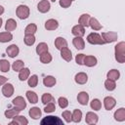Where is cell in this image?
Masks as SVG:
<instances>
[{"instance_id":"obj_1","label":"cell","mask_w":125,"mask_h":125,"mask_svg":"<svg viewBox=\"0 0 125 125\" xmlns=\"http://www.w3.org/2000/svg\"><path fill=\"white\" fill-rule=\"evenodd\" d=\"M114 54L115 60L118 62L123 63L125 62V42L121 41L116 44V46L114 47Z\"/></svg>"},{"instance_id":"obj_2","label":"cell","mask_w":125,"mask_h":125,"mask_svg":"<svg viewBox=\"0 0 125 125\" xmlns=\"http://www.w3.org/2000/svg\"><path fill=\"white\" fill-rule=\"evenodd\" d=\"M40 124L41 125H63V122L58 116L49 115V116L44 117L40 121Z\"/></svg>"},{"instance_id":"obj_3","label":"cell","mask_w":125,"mask_h":125,"mask_svg":"<svg viewBox=\"0 0 125 125\" xmlns=\"http://www.w3.org/2000/svg\"><path fill=\"white\" fill-rule=\"evenodd\" d=\"M16 14H17L19 19L25 20V19H27L29 17L30 10L26 5H19L17 10H16Z\"/></svg>"},{"instance_id":"obj_4","label":"cell","mask_w":125,"mask_h":125,"mask_svg":"<svg viewBox=\"0 0 125 125\" xmlns=\"http://www.w3.org/2000/svg\"><path fill=\"white\" fill-rule=\"evenodd\" d=\"M87 41L92 45H103L104 44L102 36L97 32H91L87 36Z\"/></svg>"},{"instance_id":"obj_5","label":"cell","mask_w":125,"mask_h":125,"mask_svg":"<svg viewBox=\"0 0 125 125\" xmlns=\"http://www.w3.org/2000/svg\"><path fill=\"white\" fill-rule=\"evenodd\" d=\"M101 36H102V38H103V40H104V43H112V42H115V41H117V38H118L117 33L114 32V31L103 32Z\"/></svg>"},{"instance_id":"obj_6","label":"cell","mask_w":125,"mask_h":125,"mask_svg":"<svg viewBox=\"0 0 125 125\" xmlns=\"http://www.w3.org/2000/svg\"><path fill=\"white\" fill-rule=\"evenodd\" d=\"M2 94H3V96L6 97V98L12 97L13 94H14V86H13V84L6 82V83L3 85V87H2Z\"/></svg>"},{"instance_id":"obj_7","label":"cell","mask_w":125,"mask_h":125,"mask_svg":"<svg viewBox=\"0 0 125 125\" xmlns=\"http://www.w3.org/2000/svg\"><path fill=\"white\" fill-rule=\"evenodd\" d=\"M12 102H13V104H14L16 107L20 108L21 110H22V109H24V108L26 107V102H25V100H24L21 96L16 97Z\"/></svg>"},{"instance_id":"obj_8","label":"cell","mask_w":125,"mask_h":125,"mask_svg":"<svg viewBox=\"0 0 125 125\" xmlns=\"http://www.w3.org/2000/svg\"><path fill=\"white\" fill-rule=\"evenodd\" d=\"M115 104H116V101L113 97L108 96L104 99V106L106 110H111L115 106Z\"/></svg>"},{"instance_id":"obj_9","label":"cell","mask_w":125,"mask_h":125,"mask_svg":"<svg viewBox=\"0 0 125 125\" xmlns=\"http://www.w3.org/2000/svg\"><path fill=\"white\" fill-rule=\"evenodd\" d=\"M98 120H99V116L93 112V111H89L86 113V117H85V121L87 124L89 125H93V124H96L98 123Z\"/></svg>"},{"instance_id":"obj_10","label":"cell","mask_w":125,"mask_h":125,"mask_svg":"<svg viewBox=\"0 0 125 125\" xmlns=\"http://www.w3.org/2000/svg\"><path fill=\"white\" fill-rule=\"evenodd\" d=\"M50 8H51V5H50V2L48 0H42L37 5V10L40 13H43V14L49 12L50 11Z\"/></svg>"},{"instance_id":"obj_11","label":"cell","mask_w":125,"mask_h":125,"mask_svg":"<svg viewBox=\"0 0 125 125\" xmlns=\"http://www.w3.org/2000/svg\"><path fill=\"white\" fill-rule=\"evenodd\" d=\"M71 33L74 35V36H77V37H82L84 34H85V27L81 24H76L72 27L71 29Z\"/></svg>"},{"instance_id":"obj_12","label":"cell","mask_w":125,"mask_h":125,"mask_svg":"<svg viewBox=\"0 0 125 125\" xmlns=\"http://www.w3.org/2000/svg\"><path fill=\"white\" fill-rule=\"evenodd\" d=\"M6 53H7V55H8L10 58H15V57H17V56L19 55L20 49H19V47H18L16 44H12V45H10V46L6 49Z\"/></svg>"},{"instance_id":"obj_13","label":"cell","mask_w":125,"mask_h":125,"mask_svg":"<svg viewBox=\"0 0 125 125\" xmlns=\"http://www.w3.org/2000/svg\"><path fill=\"white\" fill-rule=\"evenodd\" d=\"M74 80L77 84H80V85L86 84V82L88 81V75L85 72H78L75 74Z\"/></svg>"},{"instance_id":"obj_14","label":"cell","mask_w":125,"mask_h":125,"mask_svg":"<svg viewBox=\"0 0 125 125\" xmlns=\"http://www.w3.org/2000/svg\"><path fill=\"white\" fill-rule=\"evenodd\" d=\"M77 101L81 105H86L89 102V94L85 91H82L78 93L77 95Z\"/></svg>"},{"instance_id":"obj_15","label":"cell","mask_w":125,"mask_h":125,"mask_svg":"<svg viewBox=\"0 0 125 125\" xmlns=\"http://www.w3.org/2000/svg\"><path fill=\"white\" fill-rule=\"evenodd\" d=\"M11 124H16V125H27L28 120L23 116V115H16L13 120L11 121Z\"/></svg>"},{"instance_id":"obj_16","label":"cell","mask_w":125,"mask_h":125,"mask_svg":"<svg viewBox=\"0 0 125 125\" xmlns=\"http://www.w3.org/2000/svg\"><path fill=\"white\" fill-rule=\"evenodd\" d=\"M97 62H98L97 58L94 57V56L89 55V56H85V58H84V63L83 64H85L88 67H93V66H95L97 64Z\"/></svg>"},{"instance_id":"obj_17","label":"cell","mask_w":125,"mask_h":125,"mask_svg":"<svg viewBox=\"0 0 125 125\" xmlns=\"http://www.w3.org/2000/svg\"><path fill=\"white\" fill-rule=\"evenodd\" d=\"M59 27V22L55 19H50L45 22V28L47 30H55Z\"/></svg>"},{"instance_id":"obj_18","label":"cell","mask_w":125,"mask_h":125,"mask_svg":"<svg viewBox=\"0 0 125 125\" xmlns=\"http://www.w3.org/2000/svg\"><path fill=\"white\" fill-rule=\"evenodd\" d=\"M72 44L73 46L77 49V50H83L84 47H85V42H84V39L82 37H77L75 36L73 39H72Z\"/></svg>"},{"instance_id":"obj_19","label":"cell","mask_w":125,"mask_h":125,"mask_svg":"<svg viewBox=\"0 0 125 125\" xmlns=\"http://www.w3.org/2000/svg\"><path fill=\"white\" fill-rule=\"evenodd\" d=\"M60 51H61V57H62L64 61L70 62V61L72 60V53H71V51H70L67 47L61 49Z\"/></svg>"},{"instance_id":"obj_20","label":"cell","mask_w":125,"mask_h":125,"mask_svg":"<svg viewBox=\"0 0 125 125\" xmlns=\"http://www.w3.org/2000/svg\"><path fill=\"white\" fill-rule=\"evenodd\" d=\"M41 109L39 108V107H37V106H33V107H31L30 109H29V111H28V114H29V116L32 118V119H34V120H36V119H39L40 117H41Z\"/></svg>"},{"instance_id":"obj_21","label":"cell","mask_w":125,"mask_h":125,"mask_svg":"<svg viewBox=\"0 0 125 125\" xmlns=\"http://www.w3.org/2000/svg\"><path fill=\"white\" fill-rule=\"evenodd\" d=\"M21 111V110L20 108H18V107L15 106L14 108L7 109V110L4 112V114H5V117H6V118H8V119H12V118H14L16 115H18Z\"/></svg>"},{"instance_id":"obj_22","label":"cell","mask_w":125,"mask_h":125,"mask_svg":"<svg viewBox=\"0 0 125 125\" xmlns=\"http://www.w3.org/2000/svg\"><path fill=\"white\" fill-rule=\"evenodd\" d=\"M113 116H114V119H115L116 121H119V122L124 121V120H125V108H124V107L118 108V109L114 112Z\"/></svg>"},{"instance_id":"obj_23","label":"cell","mask_w":125,"mask_h":125,"mask_svg":"<svg viewBox=\"0 0 125 125\" xmlns=\"http://www.w3.org/2000/svg\"><path fill=\"white\" fill-rule=\"evenodd\" d=\"M55 47L58 50H61L62 48L67 47V41L63 37H57L55 39Z\"/></svg>"},{"instance_id":"obj_24","label":"cell","mask_w":125,"mask_h":125,"mask_svg":"<svg viewBox=\"0 0 125 125\" xmlns=\"http://www.w3.org/2000/svg\"><path fill=\"white\" fill-rule=\"evenodd\" d=\"M29 75H30V70L28 67H22L19 71V79L21 81H24V80L28 79Z\"/></svg>"},{"instance_id":"obj_25","label":"cell","mask_w":125,"mask_h":125,"mask_svg":"<svg viewBox=\"0 0 125 125\" xmlns=\"http://www.w3.org/2000/svg\"><path fill=\"white\" fill-rule=\"evenodd\" d=\"M56 82H57L56 78L52 75H47L43 78V84L46 87H53V86H55Z\"/></svg>"},{"instance_id":"obj_26","label":"cell","mask_w":125,"mask_h":125,"mask_svg":"<svg viewBox=\"0 0 125 125\" xmlns=\"http://www.w3.org/2000/svg\"><path fill=\"white\" fill-rule=\"evenodd\" d=\"M90 15L88 14H82L78 20V22L79 24L83 25L84 27H88L89 26V21H90Z\"/></svg>"},{"instance_id":"obj_27","label":"cell","mask_w":125,"mask_h":125,"mask_svg":"<svg viewBox=\"0 0 125 125\" xmlns=\"http://www.w3.org/2000/svg\"><path fill=\"white\" fill-rule=\"evenodd\" d=\"M89 26H91V28L93 30H101L102 29V24L99 22V21L96 18H90V21H89Z\"/></svg>"},{"instance_id":"obj_28","label":"cell","mask_w":125,"mask_h":125,"mask_svg":"<svg viewBox=\"0 0 125 125\" xmlns=\"http://www.w3.org/2000/svg\"><path fill=\"white\" fill-rule=\"evenodd\" d=\"M17 28V21L14 20V19H9L7 20L6 21V24H5V29L6 31H13Z\"/></svg>"},{"instance_id":"obj_29","label":"cell","mask_w":125,"mask_h":125,"mask_svg":"<svg viewBox=\"0 0 125 125\" xmlns=\"http://www.w3.org/2000/svg\"><path fill=\"white\" fill-rule=\"evenodd\" d=\"M13 39V34L9 31L0 32V42L1 43H7Z\"/></svg>"},{"instance_id":"obj_30","label":"cell","mask_w":125,"mask_h":125,"mask_svg":"<svg viewBox=\"0 0 125 125\" xmlns=\"http://www.w3.org/2000/svg\"><path fill=\"white\" fill-rule=\"evenodd\" d=\"M106 77H107V79L116 81V80H118L119 77H120V72H119V70H117V69H111V70H109V71L107 72Z\"/></svg>"},{"instance_id":"obj_31","label":"cell","mask_w":125,"mask_h":125,"mask_svg":"<svg viewBox=\"0 0 125 125\" xmlns=\"http://www.w3.org/2000/svg\"><path fill=\"white\" fill-rule=\"evenodd\" d=\"M26 98L30 104H36L38 102V96L33 91H26Z\"/></svg>"},{"instance_id":"obj_32","label":"cell","mask_w":125,"mask_h":125,"mask_svg":"<svg viewBox=\"0 0 125 125\" xmlns=\"http://www.w3.org/2000/svg\"><path fill=\"white\" fill-rule=\"evenodd\" d=\"M48 49H49V47H48L47 43L41 42V43H39V44L37 45V47H36V53H37V55L40 56L41 54H43V53H45V52H48Z\"/></svg>"},{"instance_id":"obj_33","label":"cell","mask_w":125,"mask_h":125,"mask_svg":"<svg viewBox=\"0 0 125 125\" xmlns=\"http://www.w3.org/2000/svg\"><path fill=\"white\" fill-rule=\"evenodd\" d=\"M39 58H40V62L42 63H49V62H52V59H53L52 58V55L49 52H45V53L41 54Z\"/></svg>"},{"instance_id":"obj_34","label":"cell","mask_w":125,"mask_h":125,"mask_svg":"<svg viewBox=\"0 0 125 125\" xmlns=\"http://www.w3.org/2000/svg\"><path fill=\"white\" fill-rule=\"evenodd\" d=\"M24 44L27 46H32L35 43V36L34 34H25L23 38Z\"/></svg>"},{"instance_id":"obj_35","label":"cell","mask_w":125,"mask_h":125,"mask_svg":"<svg viewBox=\"0 0 125 125\" xmlns=\"http://www.w3.org/2000/svg\"><path fill=\"white\" fill-rule=\"evenodd\" d=\"M27 84H28V86L31 87V88L36 87L37 84H38V76H37L36 74H33V75L29 76L28 79H27Z\"/></svg>"},{"instance_id":"obj_36","label":"cell","mask_w":125,"mask_h":125,"mask_svg":"<svg viewBox=\"0 0 125 125\" xmlns=\"http://www.w3.org/2000/svg\"><path fill=\"white\" fill-rule=\"evenodd\" d=\"M10 66H11L10 62L7 60H5V59L0 60V70L2 72H8L10 69Z\"/></svg>"},{"instance_id":"obj_37","label":"cell","mask_w":125,"mask_h":125,"mask_svg":"<svg viewBox=\"0 0 125 125\" xmlns=\"http://www.w3.org/2000/svg\"><path fill=\"white\" fill-rule=\"evenodd\" d=\"M41 102H42V104H47L48 103L55 102V99H54V97H53L51 94H49V93H44V94L42 95V97H41Z\"/></svg>"},{"instance_id":"obj_38","label":"cell","mask_w":125,"mask_h":125,"mask_svg":"<svg viewBox=\"0 0 125 125\" xmlns=\"http://www.w3.org/2000/svg\"><path fill=\"white\" fill-rule=\"evenodd\" d=\"M81 118H82V111L80 109H74L72 112V121L78 123L81 121Z\"/></svg>"},{"instance_id":"obj_39","label":"cell","mask_w":125,"mask_h":125,"mask_svg":"<svg viewBox=\"0 0 125 125\" xmlns=\"http://www.w3.org/2000/svg\"><path fill=\"white\" fill-rule=\"evenodd\" d=\"M22 67H24V62L22 61H21V60H18L16 62H14L13 64H12L13 70L14 71H17V72H19Z\"/></svg>"},{"instance_id":"obj_40","label":"cell","mask_w":125,"mask_h":125,"mask_svg":"<svg viewBox=\"0 0 125 125\" xmlns=\"http://www.w3.org/2000/svg\"><path fill=\"white\" fill-rule=\"evenodd\" d=\"M36 31H37V25L35 23H29L24 29V34H34Z\"/></svg>"},{"instance_id":"obj_41","label":"cell","mask_w":125,"mask_h":125,"mask_svg":"<svg viewBox=\"0 0 125 125\" xmlns=\"http://www.w3.org/2000/svg\"><path fill=\"white\" fill-rule=\"evenodd\" d=\"M90 106L94 110H100L102 107V103L99 99H93L92 102L90 103Z\"/></svg>"},{"instance_id":"obj_42","label":"cell","mask_w":125,"mask_h":125,"mask_svg":"<svg viewBox=\"0 0 125 125\" xmlns=\"http://www.w3.org/2000/svg\"><path fill=\"white\" fill-rule=\"evenodd\" d=\"M104 87L107 91H113L115 88H116V84H115V81L113 80H110V79H106L104 81Z\"/></svg>"},{"instance_id":"obj_43","label":"cell","mask_w":125,"mask_h":125,"mask_svg":"<svg viewBox=\"0 0 125 125\" xmlns=\"http://www.w3.org/2000/svg\"><path fill=\"white\" fill-rule=\"evenodd\" d=\"M55 110H56V104L54 102H51V103H48L47 104H45L44 111L46 113H51V112H54Z\"/></svg>"},{"instance_id":"obj_44","label":"cell","mask_w":125,"mask_h":125,"mask_svg":"<svg viewBox=\"0 0 125 125\" xmlns=\"http://www.w3.org/2000/svg\"><path fill=\"white\" fill-rule=\"evenodd\" d=\"M62 116L63 117L64 121L67 122V123H70V122L72 121V113H71L69 110H64V111H62Z\"/></svg>"},{"instance_id":"obj_45","label":"cell","mask_w":125,"mask_h":125,"mask_svg":"<svg viewBox=\"0 0 125 125\" xmlns=\"http://www.w3.org/2000/svg\"><path fill=\"white\" fill-rule=\"evenodd\" d=\"M58 104H59L61 108H65L68 105V100L64 97H60L58 100Z\"/></svg>"},{"instance_id":"obj_46","label":"cell","mask_w":125,"mask_h":125,"mask_svg":"<svg viewBox=\"0 0 125 125\" xmlns=\"http://www.w3.org/2000/svg\"><path fill=\"white\" fill-rule=\"evenodd\" d=\"M84 58H85V55L84 54H78V55H76V57H75L76 63L79 64V65H82L84 63Z\"/></svg>"},{"instance_id":"obj_47","label":"cell","mask_w":125,"mask_h":125,"mask_svg":"<svg viewBox=\"0 0 125 125\" xmlns=\"http://www.w3.org/2000/svg\"><path fill=\"white\" fill-rule=\"evenodd\" d=\"M71 3H72V0H60V2H59L60 6L62 7V8H64V9L70 7Z\"/></svg>"},{"instance_id":"obj_48","label":"cell","mask_w":125,"mask_h":125,"mask_svg":"<svg viewBox=\"0 0 125 125\" xmlns=\"http://www.w3.org/2000/svg\"><path fill=\"white\" fill-rule=\"evenodd\" d=\"M8 81V78L7 77H5V76H2V75H0V86H2V85H4L6 82Z\"/></svg>"},{"instance_id":"obj_49","label":"cell","mask_w":125,"mask_h":125,"mask_svg":"<svg viewBox=\"0 0 125 125\" xmlns=\"http://www.w3.org/2000/svg\"><path fill=\"white\" fill-rule=\"evenodd\" d=\"M4 11H5V10H4V7H3V6H0V16L4 13Z\"/></svg>"},{"instance_id":"obj_50","label":"cell","mask_w":125,"mask_h":125,"mask_svg":"<svg viewBox=\"0 0 125 125\" xmlns=\"http://www.w3.org/2000/svg\"><path fill=\"white\" fill-rule=\"evenodd\" d=\"M2 21H2V19L0 18V28H1V26H2Z\"/></svg>"},{"instance_id":"obj_51","label":"cell","mask_w":125,"mask_h":125,"mask_svg":"<svg viewBox=\"0 0 125 125\" xmlns=\"http://www.w3.org/2000/svg\"><path fill=\"white\" fill-rule=\"evenodd\" d=\"M50 1H52V2H55V1H56V0H50Z\"/></svg>"},{"instance_id":"obj_52","label":"cell","mask_w":125,"mask_h":125,"mask_svg":"<svg viewBox=\"0 0 125 125\" xmlns=\"http://www.w3.org/2000/svg\"><path fill=\"white\" fill-rule=\"evenodd\" d=\"M72 1H73V0H72Z\"/></svg>"}]
</instances>
